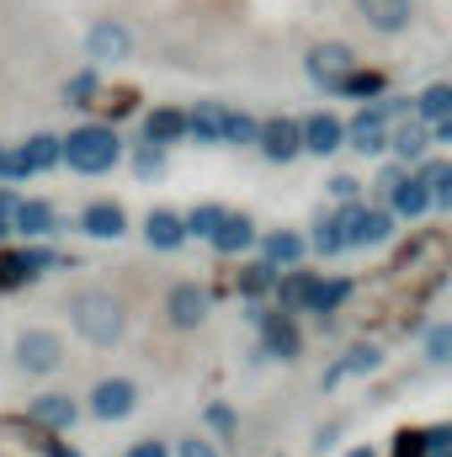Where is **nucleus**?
<instances>
[{
	"instance_id": "nucleus-1",
	"label": "nucleus",
	"mask_w": 452,
	"mask_h": 457,
	"mask_svg": "<svg viewBox=\"0 0 452 457\" xmlns=\"http://www.w3.org/2000/svg\"><path fill=\"white\" fill-rule=\"evenodd\" d=\"M117 154H122V144H117L113 128H102V122H86V128H75V133L64 138V160H70V170H80V176L113 170Z\"/></svg>"
},
{
	"instance_id": "nucleus-2",
	"label": "nucleus",
	"mask_w": 452,
	"mask_h": 457,
	"mask_svg": "<svg viewBox=\"0 0 452 457\" xmlns=\"http://www.w3.org/2000/svg\"><path fill=\"white\" fill-rule=\"evenodd\" d=\"M70 320L91 345H113L122 336V309L113 293H75L70 298Z\"/></svg>"
},
{
	"instance_id": "nucleus-3",
	"label": "nucleus",
	"mask_w": 452,
	"mask_h": 457,
	"mask_svg": "<svg viewBox=\"0 0 452 457\" xmlns=\"http://www.w3.org/2000/svg\"><path fill=\"white\" fill-rule=\"evenodd\" d=\"M133 404H138V388H133L128 378H107V383H96V394H91V415H96V420H122V415H133Z\"/></svg>"
},
{
	"instance_id": "nucleus-4",
	"label": "nucleus",
	"mask_w": 452,
	"mask_h": 457,
	"mask_svg": "<svg viewBox=\"0 0 452 457\" xmlns=\"http://www.w3.org/2000/svg\"><path fill=\"white\" fill-rule=\"evenodd\" d=\"M229 122H234V112H229L224 102H197L187 112V133L197 144H229Z\"/></svg>"
},
{
	"instance_id": "nucleus-5",
	"label": "nucleus",
	"mask_w": 452,
	"mask_h": 457,
	"mask_svg": "<svg viewBox=\"0 0 452 457\" xmlns=\"http://www.w3.org/2000/svg\"><path fill=\"white\" fill-rule=\"evenodd\" d=\"M165 314H171V325L192 330V325H203V320H208V293H203L197 282H176V287H171V298H165Z\"/></svg>"
},
{
	"instance_id": "nucleus-6",
	"label": "nucleus",
	"mask_w": 452,
	"mask_h": 457,
	"mask_svg": "<svg viewBox=\"0 0 452 457\" xmlns=\"http://www.w3.org/2000/svg\"><path fill=\"white\" fill-rule=\"evenodd\" d=\"M59 356H64V345H59V336H48V330H27V336L16 341V361H21L27 372H54Z\"/></svg>"
},
{
	"instance_id": "nucleus-7",
	"label": "nucleus",
	"mask_w": 452,
	"mask_h": 457,
	"mask_svg": "<svg viewBox=\"0 0 452 457\" xmlns=\"http://www.w3.org/2000/svg\"><path fill=\"white\" fill-rule=\"evenodd\" d=\"M309 75L320 80V86H346L351 80V48L346 43H320L314 54H309Z\"/></svg>"
},
{
	"instance_id": "nucleus-8",
	"label": "nucleus",
	"mask_w": 452,
	"mask_h": 457,
	"mask_svg": "<svg viewBox=\"0 0 452 457\" xmlns=\"http://www.w3.org/2000/svg\"><path fill=\"white\" fill-rule=\"evenodd\" d=\"M261 149H266V160H293L298 149H304V122H293V117H277V122H261Z\"/></svg>"
},
{
	"instance_id": "nucleus-9",
	"label": "nucleus",
	"mask_w": 452,
	"mask_h": 457,
	"mask_svg": "<svg viewBox=\"0 0 452 457\" xmlns=\"http://www.w3.org/2000/svg\"><path fill=\"white\" fill-rule=\"evenodd\" d=\"M250 320L266 330V356H282V361H293V356H298V330H293V320H288V314H261V309H255Z\"/></svg>"
},
{
	"instance_id": "nucleus-10",
	"label": "nucleus",
	"mask_w": 452,
	"mask_h": 457,
	"mask_svg": "<svg viewBox=\"0 0 452 457\" xmlns=\"http://www.w3.org/2000/svg\"><path fill=\"white\" fill-rule=\"evenodd\" d=\"M340 144H346V128H340L331 112H320V117L304 122V149H309V154H336Z\"/></svg>"
},
{
	"instance_id": "nucleus-11",
	"label": "nucleus",
	"mask_w": 452,
	"mask_h": 457,
	"mask_svg": "<svg viewBox=\"0 0 452 457\" xmlns=\"http://www.w3.org/2000/svg\"><path fill=\"white\" fill-rule=\"evenodd\" d=\"M128 27L122 21H102V27H91V37H86V48H91V59H122L128 54Z\"/></svg>"
},
{
	"instance_id": "nucleus-12",
	"label": "nucleus",
	"mask_w": 452,
	"mask_h": 457,
	"mask_svg": "<svg viewBox=\"0 0 452 457\" xmlns=\"http://www.w3.org/2000/svg\"><path fill=\"white\" fill-rule=\"evenodd\" d=\"M383 356H378V345H351L346 356H340L336 367H325V388H336L340 378H356V372H372Z\"/></svg>"
},
{
	"instance_id": "nucleus-13",
	"label": "nucleus",
	"mask_w": 452,
	"mask_h": 457,
	"mask_svg": "<svg viewBox=\"0 0 452 457\" xmlns=\"http://www.w3.org/2000/svg\"><path fill=\"white\" fill-rule=\"evenodd\" d=\"M32 420L48 426V431H70L75 426V404L64 394H43V399H32Z\"/></svg>"
},
{
	"instance_id": "nucleus-14",
	"label": "nucleus",
	"mask_w": 452,
	"mask_h": 457,
	"mask_svg": "<svg viewBox=\"0 0 452 457\" xmlns=\"http://www.w3.org/2000/svg\"><path fill=\"white\" fill-rule=\"evenodd\" d=\"M362 5V16L378 27V32H399L405 21H410V0H356Z\"/></svg>"
},
{
	"instance_id": "nucleus-15",
	"label": "nucleus",
	"mask_w": 452,
	"mask_h": 457,
	"mask_svg": "<svg viewBox=\"0 0 452 457\" xmlns=\"http://www.w3.org/2000/svg\"><path fill=\"white\" fill-rule=\"evenodd\" d=\"M389 203H394V213H399V219H421V213L431 208V192H426L415 176H405V181L389 192Z\"/></svg>"
},
{
	"instance_id": "nucleus-16",
	"label": "nucleus",
	"mask_w": 452,
	"mask_h": 457,
	"mask_svg": "<svg viewBox=\"0 0 452 457\" xmlns=\"http://www.w3.org/2000/svg\"><path fill=\"white\" fill-rule=\"evenodd\" d=\"M144 234H149L155 250H181V239H187V219H176V213H149Z\"/></svg>"
},
{
	"instance_id": "nucleus-17",
	"label": "nucleus",
	"mask_w": 452,
	"mask_h": 457,
	"mask_svg": "<svg viewBox=\"0 0 452 457\" xmlns=\"http://www.w3.org/2000/svg\"><path fill=\"white\" fill-rule=\"evenodd\" d=\"M415 181L431 192V208H452V165L448 160H426Z\"/></svg>"
},
{
	"instance_id": "nucleus-18",
	"label": "nucleus",
	"mask_w": 452,
	"mask_h": 457,
	"mask_svg": "<svg viewBox=\"0 0 452 457\" xmlns=\"http://www.w3.org/2000/svg\"><path fill=\"white\" fill-rule=\"evenodd\" d=\"M80 228L96 234V239H117V234H122V208H117V203H91V208L80 213Z\"/></svg>"
},
{
	"instance_id": "nucleus-19",
	"label": "nucleus",
	"mask_w": 452,
	"mask_h": 457,
	"mask_svg": "<svg viewBox=\"0 0 452 457\" xmlns=\"http://www.w3.org/2000/svg\"><path fill=\"white\" fill-rule=\"evenodd\" d=\"M346 138H351V149H362V154H378V149H389V128H383L378 117H367V112L346 128Z\"/></svg>"
},
{
	"instance_id": "nucleus-20",
	"label": "nucleus",
	"mask_w": 452,
	"mask_h": 457,
	"mask_svg": "<svg viewBox=\"0 0 452 457\" xmlns=\"http://www.w3.org/2000/svg\"><path fill=\"white\" fill-rule=\"evenodd\" d=\"M144 133H149V144H155V149H160V144H176V138L187 133V112H176V107H160V112H149Z\"/></svg>"
},
{
	"instance_id": "nucleus-21",
	"label": "nucleus",
	"mask_w": 452,
	"mask_h": 457,
	"mask_svg": "<svg viewBox=\"0 0 452 457\" xmlns=\"http://www.w3.org/2000/svg\"><path fill=\"white\" fill-rule=\"evenodd\" d=\"M11 228L27 234V239H43V234H54V208H48V203H21L16 219H11Z\"/></svg>"
},
{
	"instance_id": "nucleus-22",
	"label": "nucleus",
	"mask_w": 452,
	"mask_h": 457,
	"mask_svg": "<svg viewBox=\"0 0 452 457\" xmlns=\"http://www.w3.org/2000/svg\"><path fill=\"white\" fill-rule=\"evenodd\" d=\"M245 245H255V228H250V219L229 213V219H224V228L213 234V250H219V255H239Z\"/></svg>"
},
{
	"instance_id": "nucleus-23",
	"label": "nucleus",
	"mask_w": 452,
	"mask_h": 457,
	"mask_svg": "<svg viewBox=\"0 0 452 457\" xmlns=\"http://www.w3.org/2000/svg\"><path fill=\"white\" fill-rule=\"evenodd\" d=\"M27 170H54L59 160H64V138H54V133H38V138H27Z\"/></svg>"
},
{
	"instance_id": "nucleus-24",
	"label": "nucleus",
	"mask_w": 452,
	"mask_h": 457,
	"mask_svg": "<svg viewBox=\"0 0 452 457\" xmlns=\"http://www.w3.org/2000/svg\"><path fill=\"white\" fill-rule=\"evenodd\" d=\"M415 112H421V122H452V86H426L421 91V102H415Z\"/></svg>"
},
{
	"instance_id": "nucleus-25",
	"label": "nucleus",
	"mask_w": 452,
	"mask_h": 457,
	"mask_svg": "<svg viewBox=\"0 0 452 457\" xmlns=\"http://www.w3.org/2000/svg\"><path fill=\"white\" fill-rule=\"evenodd\" d=\"M266 266H298L304 261V239L298 234H266Z\"/></svg>"
},
{
	"instance_id": "nucleus-26",
	"label": "nucleus",
	"mask_w": 452,
	"mask_h": 457,
	"mask_svg": "<svg viewBox=\"0 0 452 457\" xmlns=\"http://www.w3.org/2000/svg\"><path fill=\"white\" fill-rule=\"evenodd\" d=\"M277 298H282V314H288V309H309V298H314V277H309V271L282 277V282H277Z\"/></svg>"
},
{
	"instance_id": "nucleus-27",
	"label": "nucleus",
	"mask_w": 452,
	"mask_h": 457,
	"mask_svg": "<svg viewBox=\"0 0 452 457\" xmlns=\"http://www.w3.org/2000/svg\"><path fill=\"white\" fill-rule=\"evenodd\" d=\"M229 208H219V203H203V208H192L187 213V234H203V239H213L219 228H224Z\"/></svg>"
},
{
	"instance_id": "nucleus-28",
	"label": "nucleus",
	"mask_w": 452,
	"mask_h": 457,
	"mask_svg": "<svg viewBox=\"0 0 452 457\" xmlns=\"http://www.w3.org/2000/svg\"><path fill=\"white\" fill-rule=\"evenodd\" d=\"M389 144H394L405 160H421V154H426V128H421V122H405V128L389 133Z\"/></svg>"
},
{
	"instance_id": "nucleus-29",
	"label": "nucleus",
	"mask_w": 452,
	"mask_h": 457,
	"mask_svg": "<svg viewBox=\"0 0 452 457\" xmlns=\"http://www.w3.org/2000/svg\"><path fill=\"white\" fill-rule=\"evenodd\" d=\"M346 293H351V287H346V282H314V298H309V309H314V314H331V309H340V298H346Z\"/></svg>"
},
{
	"instance_id": "nucleus-30",
	"label": "nucleus",
	"mask_w": 452,
	"mask_h": 457,
	"mask_svg": "<svg viewBox=\"0 0 452 457\" xmlns=\"http://www.w3.org/2000/svg\"><path fill=\"white\" fill-rule=\"evenodd\" d=\"M394 234V219L383 213V208H367V219H362V239L356 245H378V239H389Z\"/></svg>"
},
{
	"instance_id": "nucleus-31",
	"label": "nucleus",
	"mask_w": 452,
	"mask_h": 457,
	"mask_svg": "<svg viewBox=\"0 0 452 457\" xmlns=\"http://www.w3.org/2000/svg\"><path fill=\"white\" fill-rule=\"evenodd\" d=\"M239 287H245L250 298H255V293H266V287H277V266H266V261H255V266H250V271L239 277Z\"/></svg>"
},
{
	"instance_id": "nucleus-32",
	"label": "nucleus",
	"mask_w": 452,
	"mask_h": 457,
	"mask_svg": "<svg viewBox=\"0 0 452 457\" xmlns=\"http://www.w3.org/2000/svg\"><path fill=\"white\" fill-rule=\"evenodd\" d=\"M314 250H320V255H340V250H351L336 219H325V224H320V234H314Z\"/></svg>"
},
{
	"instance_id": "nucleus-33",
	"label": "nucleus",
	"mask_w": 452,
	"mask_h": 457,
	"mask_svg": "<svg viewBox=\"0 0 452 457\" xmlns=\"http://www.w3.org/2000/svg\"><path fill=\"white\" fill-rule=\"evenodd\" d=\"M426 356H431V361H452V325L426 330Z\"/></svg>"
},
{
	"instance_id": "nucleus-34",
	"label": "nucleus",
	"mask_w": 452,
	"mask_h": 457,
	"mask_svg": "<svg viewBox=\"0 0 452 457\" xmlns=\"http://www.w3.org/2000/svg\"><path fill=\"white\" fill-rule=\"evenodd\" d=\"M229 144H261V122L245 112H234V122H229Z\"/></svg>"
},
{
	"instance_id": "nucleus-35",
	"label": "nucleus",
	"mask_w": 452,
	"mask_h": 457,
	"mask_svg": "<svg viewBox=\"0 0 452 457\" xmlns=\"http://www.w3.org/2000/svg\"><path fill=\"white\" fill-rule=\"evenodd\" d=\"M0 176L21 181V176H27V154H21V149H0Z\"/></svg>"
},
{
	"instance_id": "nucleus-36",
	"label": "nucleus",
	"mask_w": 452,
	"mask_h": 457,
	"mask_svg": "<svg viewBox=\"0 0 452 457\" xmlns=\"http://www.w3.org/2000/svg\"><path fill=\"white\" fill-rule=\"evenodd\" d=\"M331 192H336L340 203H356V192H362V181H351V176H336V181H331Z\"/></svg>"
},
{
	"instance_id": "nucleus-37",
	"label": "nucleus",
	"mask_w": 452,
	"mask_h": 457,
	"mask_svg": "<svg viewBox=\"0 0 452 457\" xmlns=\"http://www.w3.org/2000/svg\"><path fill=\"white\" fill-rule=\"evenodd\" d=\"M160 165H165L160 149H144V154H138V176H160Z\"/></svg>"
},
{
	"instance_id": "nucleus-38",
	"label": "nucleus",
	"mask_w": 452,
	"mask_h": 457,
	"mask_svg": "<svg viewBox=\"0 0 452 457\" xmlns=\"http://www.w3.org/2000/svg\"><path fill=\"white\" fill-rule=\"evenodd\" d=\"M122 457H171V453H165L160 442H138V447H128Z\"/></svg>"
},
{
	"instance_id": "nucleus-39",
	"label": "nucleus",
	"mask_w": 452,
	"mask_h": 457,
	"mask_svg": "<svg viewBox=\"0 0 452 457\" xmlns=\"http://www.w3.org/2000/svg\"><path fill=\"white\" fill-rule=\"evenodd\" d=\"M91 91H96V75H75L70 80V96H91Z\"/></svg>"
},
{
	"instance_id": "nucleus-40",
	"label": "nucleus",
	"mask_w": 452,
	"mask_h": 457,
	"mask_svg": "<svg viewBox=\"0 0 452 457\" xmlns=\"http://www.w3.org/2000/svg\"><path fill=\"white\" fill-rule=\"evenodd\" d=\"M181 457H213L208 442H181Z\"/></svg>"
},
{
	"instance_id": "nucleus-41",
	"label": "nucleus",
	"mask_w": 452,
	"mask_h": 457,
	"mask_svg": "<svg viewBox=\"0 0 452 457\" xmlns=\"http://www.w3.org/2000/svg\"><path fill=\"white\" fill-rule=\"evenodd\" d=\"M442 144H452V122H442Z\"/></svg>"
},
{
	"instance_id": "nucleus-42",
	"label": "nucleus",
	"mask_w": 452,
	"mask_h": 457,
	"mask_svg": "<svg viewBox=\"0 0 452 457\" xmlns=\"http://www.w3.org/2000/svg\"><path fill=\"white\" fill-rule=\"evenodd\" d=\"M346 457H372V453H367V447H356V453H346Z\"/></svg>"
},
{
	"instance_id": "nucleus-43",
	"label": "nucleus",
	"mask_w": 452,
	"mask_h": 457,
	"mask_svg": "<svg viewBox=\"0 0 452 457\" xmlns=\"http://www.w3.org/2000/svg\"><path fill=\"white\" fill-rule=\"evenodd\" d=\"M5 228H11V219H0V239H5Z\"/></svg>"
},
{
	"instance_id": "nucleus-44",
	"label": "nucleus",
	"mask_w": 452,
	"mask_h": 457,
	"mask_svg": "<svg viewBox=\"0 0 452 457\" xmlns=\"http://www.w3.org/2000/svg\"><path fill=\"white\" fill-rule=\"evenodd\" d=\"M431 457H448V453H431Z\"/></svg>"
}]
</instances>
